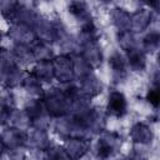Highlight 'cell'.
Listing matches in <instances>:
<instances>
[{"label": "cell", "mask_w": 160, "mask_h": 160, "mask_svg": "<svg viewBox=\"0 0 160 160\" xmlns=\"http://www.w3.org/2000/svg\"><path fill=\"white\" fill-rule=\"evenodd\" d=\"M46 112L51 118H61L70 115L71 111V99L65 92L62 88H52L44 92L41 96Z\"/></svg>", "instance_id": "obj_1"}, {"label": "cell", "mask_w": 160, "mask_h": 160, "mask_svg": "<svg viewBox=\"0 0 160 160\" xmlns=\"http://www.w3.org/2000/svg\"><path fill=\"white\" fill-rule=\"evenodd\" d=\"M62 25L60 19H54V20H49L41 15H36V18L34 19L31 26L35 31L36 39L46 42V44H52L56 41L58 39V32L60 26Z\"/></svg>", "instance_id": "obj_2"}, {"label": "cell", "mask_w": 160, "mask_h": 160, "mask_svg": "<svg viewBox=\"0 0 160 160\" xmlns=\"http://www.w3.org/2000/svg\"><path fill=\"white\" fill-rule=\"evenodd\" d=\"M122 145V136L116 131H105L100 132V138L96 142L95 152L98 158H110L114 156Z\"/></svg>", "instance_id": "obj_3"}, {"label": "cell", "mask_w": 160, "mask_h": 160, "mask_svg": "<svg viewBox=\"0 0 160 160\" xmlns=\"http://www.w3.org/2000/svg\"><path fill=\"white\" fill-rule=\"evenodd\" d=\"M28 114V116L30 118V122H31V128L35 129H44L48 130L50 126V119L51 116L46 112L44 102L40 98L30 100L25 109H24Z\"/></svg>", "instance_id": "obj_4"}, {"label": "cell", "mask_w": 160, "mask_h": 160, "mask_svg": "<svg viewBox=\"0 0 160 160\" xmlns=\"http://www.w3.org/2000/svg\"><path fill=\"white\" fill-rule=\"evenodd\" d=\"M52 65H54V74L55 78L61 82V84H66V82H71L75 78L74 75V70H72V60H71V55L68 54H61L58 56H54L51 59Z\"/></svg>", "instance_id": "obj_5"}, {"label": "cell", "mask_w": 160, "mask_h": 160, "mask_svg": "<svg viewBox=\"0 0 160 160\" xmlns=\"http://www.w3.org/2000/svg\"><path fill=\"white\" fill-rule=\"evenodd\" d=\"M81 120V122L84 124V126L86 128V130L89 131V134H100L102 130H105V114L95 106H91L85 114H82L81 116H76Z\"/></svg>", "instance_id": "obj_6"}, {"label": "cell", "mask_w": 160, "mask_h": 160, "mask_svg": "<svg viewBox=\"0 0 160 160\" xmlns=\"http://www.w3.org/2000/svg\"><path fill=\"white\" fill-rule=\"evenodd\" d=\"M0 136H1V139L5 144V146H6V150L9 152L21 150L24 146H26V138H28L26 131H24L21 129H18L15 126L6 128L1 132Z\"/></svg>", "instance_id": "obj_7"}, {"label": "cell", "mask_w": 160, "mask_h": 160, "mask_svg": "<svg viewBox=\"0 0 160 160\" xmlns=\"http://www.w3.org/2000/svg\"><path fill=\"white\" fill-rule=\"evenodd\" d=\"M8 36L15 44H31L35 39V31L31 25L24 22H14L8 30Z\"/></svg>", "instance_id": "obj_8"}, {"label": "cell", "mask_w": 160, "mask_h": 160, "mask_svg": "<svg viewBox=\"0 0 160 160\" xmlns=\"http://www.w3.org/2000/svg\"><path fill=\"white\" fill-rule=\"evenodd\" d=\"M128 112V100L125 95L119 90H112L109 94L108 105H106V114L114 118H122Z\"/></svg>", "instance_id": "obj_9"}, {"label": "cell", "mask_w": 160, "mask_h": 160, "mask_svg": "<svg viewBox=\"0 0 160 160\" xmlns=\"http://www.w3.org/2000/svg\"><path fill=\"white\" fill-rule=\"evenodd\" d=\"M80 48H81V50H80L81 56L92 68H98V66L101 65L102 59H104V54H102V49L99 44V40L81 42Z\"/></svg>", "instance_id": "obj_10"}, {"label": "cell", "mask_w": 160, "mask_h": 160, "mask_svg": "<svg viewBox=\"0 0 160 160\" xmlns=\"http://www.w3.org/2000/svg\"><path fill=\"white\" fill-rule=\"evenodd\" d=\"M65 150L69 155L70 159H80L82 158L89 150H90V139L89 138H80V136H74V138H68L65 139Z\"/></svg>", "instance_id": "obj_11"}, {"label": "cell", "mask_w": 160, "mask_h": 160, "mask_svg": "<svg viewBox=\"0 0 160 160\" xmlns=\"http://www.w3.org/2000/svg\"><path fill=\"white\" fill-rule=\"evenodd\" d=\"M109 66L111 69V78L115 84L124 82L128 78L126 60L119 51H114L109 58Z\"/></svg>", "instance_id": "obj_12"}, {"label": "cell", "mask_w": 160, "mask_h": 160, "mask_svg": "<svg viewBox=\"0 0 160 160\" xmlns=\"http://www.w3.org/2000/svg\"><path fill=\"white\" fill-rule=\"evenodd\" d=\"M130 139L136 145H150L154 139L151 128L145 122H135L130 129Z\"/></svg>", "instance_id": "obj_13"}, {"label": "cell", "mask_w": 160, "mask_h": 160, "mask_svg": "<svg viewBox=\"0 0 160 160\" xmlns=\"http://www.w3.org/2000/svg\"><path fill=\"white\" fill-rule=\"evenodd\" d=\"M152 21V12L148 9H139L130 15V30L132 32L145 31Z\"/></svg>", "instance_id": "obj_14"}, {"label": "cell", "mask_w": 160, "mask_h": 160, "mask_svg": "<svg viewBox=\"0 0 160 160\" xmlns=\"http://www.w3.org/2000/svg\"><path fill=\"white\" fill-rule=\"evenodd\" d=\"M32 129L34 130L30 134H28L26 146L30 149L38 150V151H45L51 145L48 131L44 129H35V128H32Z\"/></svg>", "instance_id": "obj_15"}, {"label": "cell", "mask_w": 160, "mask_h": 160, "mask_svg": "<svg viewBox=\"0 0 160 160\" xmlns=\"http://www.w3.org/2000/svg\"><path fill=\"white\" fill-rule=\"evenodd\" d=\"M68 10L81 24L92 21L90 6L86 0H70V2L68 5Z\"/></svg>", "instance_id": "obj_16"}, {"label": "cell", "mask_w": 160, "mask_h": 160, "mask_svg": "<svg viewBox=\"0 0 160 160\" xmlns=\"http://www.w3.org/2000/svg\"><path fill=\"white\" fill-rule=\"evenodd\" d=\"M79 80H80V88H79L80 91L90 99L98 96L102 91V82L92 72L88 74L86 76H84Z\"/></svg>", "instance_id": "obj_17"}, {"label": "cell", "mask_w": 160, "mask_h": 160, "mask_svg": "<svg viewBox=\"0 0 160 160\" xmlns=\"http://www.w3.org/2000/svg\"><path fill=\"white\" fill-rule=\"evenodd\" d=\"M146 52L138 46L126 51V64L134 71H144L146 69Z\"/></svg>", "instance_id": "obj_18"}, {"label": "cell", "mask_w": 160, "mask_h": 160, "mask_svg": "<svg viewBox=\"0 0 160 160\" xmlns=\"http://www.w3.org/2000/svg\"><path fill=\"white\" fill-rule=\"evenodd\" d=\"M35 78H38L40 81H45V82H50L54 78V65L51 60H40L38 61L34 68L31 69V72Z\"/></svg>", "instance_id": "obj_19"}, {"label": "cell", "mask_w": 160, "mask_h": 160, "mask_svg": "<svg viewBox=\"0 0 160 160\" xmlns=\"http://www.w3.org/2000/svg\"><path fill=\"white\" fill-rule=\"evenodd\" d=\"M12 58L15 59V61L20 65H28L30 62H32L34 55H32V50L31 46L29 44H14L12 49L10 50Z\"/></svg>", "instance_id": "obj_20"}, {"label": "cell", "mask_w": 160, "mask_h": 160, "mask_svg": "<svg viewBox=\"0 0 160 160\" xmlns=\"http://www.w3.org/2000/svg\"><path fill=\"white\" fill-rule=\"evenodd\" d=\"M111 22L118 29V31L130 30V14L121 9V8H114L110 12Z\"/></svg>", "instance_id": "obj_21"}, {"label": "cell", "mask_w": 160, "mask_h": 160, "mask_svg": "<svg viewBox=\"0 0 160 160\" xmlns=\"http://www.w3.org/2000/svg\"><path fill=\"white\" fill-rule=\"evenodd\" d=\"M30 46H31V50H32L34 59L38 60V61H40V60H51L54 58V51L50 48V45L39 40V39H35L31 42Z\"/></svg>", "instance_id": "obj_22"}, {"label": "cell", "mask_w": 160, "mask_h": 160, "mask_svg": "<svg viewBox=\"0 0 160 160\" xmlns=\"http://www.w3.org/2000/svg\"><path fill=\"white\" fill-rule=\"evenodd\" d=\"M71 60H72V70H74L75 78L81 79V78L86 76L88 74L92 72L94 68L81 56V54H72Z\"/></svg>", "instance_id": "obj_23"}, {"label": "cell", "mask_w": 160, "mask_h": 160, "mask_svg": "<svg viewBox=\"0 0 160 160\" xmlns=\"http://www.w3.org/2000/svg\"><path fill=\"white\" fill-rule=\"evenodd\" d=\"M9 122H11V126H15L18 129H21L24 131H26L29 128H31L30 118L28 116L26 111L25 110H18L15 108L11 110Z\"/></svg>", "instance_id": "obj_24"}, {"label": "cell", "mask_w": 160, "mask_h": 160, "mask_svg": "<svg viewBox=\"0 0 160 160\" xmlns=\"http://www.w3.org/2000/svg\"><path fill=\"white\" fill-rule=\"evenodd\" d=\"M21 85L26 90V92L30 94V95H32V96L41 98L44 95L41 81L38 78H35L32 74H29L28 76H24V80H22Z\"/></svg>", "instance_id": "obj_25"}, {"label": "cell", "mask_w": 160, "mask_h": 160, "mask_svg": "<svg viewBox=\"0 0 160 160\" xmlns=\"http://www.w3.org/2000/svg\"><path fill=\"white\" fill-rule=\"evenodd\" d=\"M19 9V0H0V12L9 22H15Z\"/></svg>", "instance_id": "obj_26"}, {"label": "cell", "mask_w": 160, "mask_h": 160, "mask_svg": "<svg viewBox=\"0 0 160 160\" xmlns=\"http://www.w3.org/2000/svg\"><path fill=\"white\" fill-rule=\"evenodd\" d=\"M99 38H100V31L92 21L82 24L81 30L79 32V44L86 42V41H95V40H99Z\"/></svg>", "instance_id": "obj_27"}, {"label": "cell", "mask_w": 160, "mask_h": 160, "mask_svg": "<svg viewBox=\"0 0 160 160\" xmlns=\"http://www.w3.org/2000/svg\"><path fill=\"white\" fill-rule=\"evenodd\" d=\"M116 39H118V42L120 45V48L125 51L138 46V41H136V38L134 35V32L131 30H124V31H118V35H116Z\"/></svg>", "instance_id": "obj_28"}, {"label": "cell", "mask_w": 160, "mask_h": 160, "mask_svg": "<svg viewBox=\"0 0 160 160\" xmlns=\"http://www.w3.org/2000/svg\"><path fill=\"white\" fill-rule=\"evenodd\" d=\"M159 44H160V35L156 30H152L142 38L141 49L145 52H154L155 50L159 49Z\"/></svg>", "instance_id": "obj_29"}, {"label": "cell", "mask_w": 160, "mask_h": 160, "mask_svg": "<svg viewBox=\"0 0 160 160\" xmlns=\"http://www.w3.org/2000/svg\"><path fill=\"white\" fill-rule=\"evenodd\" d=\"M45 156L48 159H70L65 148L59 145H50L45 150Z\"/></svg>", "instance_id": "obj_30"}, {"label": "cell", "mask_w": 160, "mask_h": 160, "mask_svg": "<svg viewBox=\"0 0 160 160\" xmlns=\"http://www.w3.org/2000/svg\"><path fill=\"white\" fill-rule=\"evenodd\" d=\"M146 100L150 102V105H152L155 109H158L159 102H160V92H159V85H152L148 94H146Z\"/></svg>", "instance_id": "obj_31"}, {"label": "cell", "mask_w": 160, "mask_h": 160, "mask_svg": "<svg viewBox=\"0 0 160 160\" xmlns=\"http://www.w3.org/2000/svg\"><path fill=\"white\" fill-rule=\"evenodd\" d=\"M0 102L11 109L15 108V98H14V94L11 92V89L4 88L2 91H0Z\"/></svg>", "instance_id": "obj_32"}, {"label": "cell", "mask_w": 160, "mask_h": 160, "mask_svg": "<svg viewBox=\"0 0 160 160\" xmlns=\"http://www.w3.org/2000/svg\"><path fill=\"white\" fill-rule=\"evenodd\" d=\"M11 108L4 105L0 102V125H5L9 122L10 119V114H11Z\"/></svg>", "instance_id": "obj_33"}, {"label": "cell", "mask_w": 160, "mask_h": 160, "mask_svg": "<svg viewBox=\"0 0 160 160\" xmlns=\"http://www.w3.org/2000/svg\"><path fill=\"white\" fill-rule=\"evenodd\" d=\"M141 1H142V4L148 5L150 9L155 10V11L159 10V1H160V0H141Z\"/></svg>", "instance_id": "obj_34"}, {"label": "cell", "mask_w": 160, "mask_h": 160, "mask_svg": "<svg viewBox=\"0 0 160 160\" xmlns=\"http://www.w3.org/2000/svg\"><path fill=\"white\" fill-rule=\"evenodd\" d=\"M5 151H6V146H5V144H4V141H2V139L0 136V158L4 155Z\"/></svg>", "instance_id": "obj_35"}, {"label": "cell", "mask_w": 160, "mask_h": 160, "mask_svg": "<svg viewBox=\"0 0 160 160\" xmlns=\"http://www.w3.org/2000/svg\"><path fill=\"white\" fill-rule=\"evenodd\" d=\"M112 0H99V2H101V4H110Z\"/></svg>", "instance_id": "obj_36"}, {"label": "cell", "mask_w": 160, "mask_h": 160, "mask_svg": "<svg viewBox=\"0 0 160 160\" xmlns=\"http://www.w3.org/2000/svg\"><path fill=\"white\" fill-rule=\"evenodd\" d=\"M1 41H2V32L0 31V45H1Z\"/></svg>", "instance_id": "obj_37"}, {"label": "cell", "mask_w": 160, "mask_h": 160, "mask_svg": "<svg viewBox=\"0 0 160 160\" xmlns=\"http://www.w3.org/2000/svg\"><path fill=\"white\" fill-rule=\"evenodd\" d=\"M45 1H52V0H45Z\"/></svg>", "instance_id": "obj_38"}]
</instances>
